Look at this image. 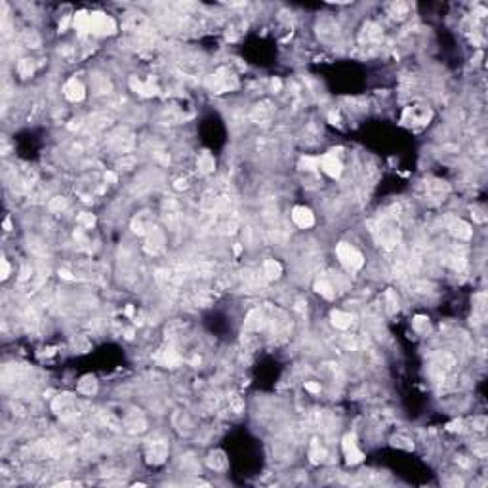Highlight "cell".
Segmentation results:
<instances>
[{"mask_svg": "<svg viewBox=\"0 0 488 488\" xmlns=\"http://www.w3.org/2000/svg\"><path fill=\"white\" fill-rule=\"evenodd\" d=\"M74 27L78 31H88L92 35H113L117 31V25L113 18L105 16L101 12H94V14H86V12H80L74 16Z\"/></svg>", "mask_w": 488, "mask_h": 488, "instance_id": "cell-1", "label": "cell"}, {"mask_svg": "<svg viewBox=\"0 0 488 488\" xmlns=\"http://www.w3.org/2000/svg\"><path fill=\"white\" fill-rule=\"evenodd\" d=\"M336 254H338V260L343 263L347 269H359V267H363V263H365L363 254H361L357 248H353L351 244H345V243L338 244Z\"/></svg>", "mask_w": 488, "mask_h": 488, "instance_id": "cell-2", "label": "cell"}, {"mask_svg": "<svg viewBox=\"0 0 488 488\" xmlns=\"http://www.w3.org/2000/svg\"><path fill=\"white\" fill-rule=\"evenodd\" d=\"M292 220L301 229H307V227H311L315 223L313 212L309 208H305V206H296V208L292 210Z\"/></svg>", "mask_w": 488, "mask_h": 488, "instance_id": "cell-3", "label": "cell"}, {"mask_svg": "<svg viewBox=\"0 0 488 488\" xmlns=\"http://www.w3.org/2000/svg\"><path fill=\"white\" fill-rule=\"evenodd\" d=\"M343 450H345V456H347L349 464H359V462H363V458H365V454L357 448V442H355V437L353 435H347L343 439Z\"/></svg>", "mask_w": 488, "mask_h": 488, "instance_id": "cell-4", "label": "cell"}, {"mask_svg": "<svg viewBox=\"0 0 488 488\" xmlns=\"http://www.w3.org/2000/svg\"><path fill=\"white\" fill-rule=\"evenodd\" d=\"M320 168L330 177H338L342 174V162L336 158V155H326V157L320 158Z\"/></svg>", "mask_w": 488, "mask_h": 488, "instance_id": "cell-5", "label": "cell"}, {"mask_svg": "<svg viewBox=\"0 0 488 488\" xmlns=\"http://www.w3.org/2000/svg\"><path fill=\"white\" fill-rule=\"evenodd\" d=\"M63 92H65V98L69 101H80L84 98V86L76 78H71L69 82L65 84V88H63Z\"/></svg>", "mask_w": 488, "mask_h": 488, "instance_id": "cell-6", "label": "cell"}, {"mask_svg": "<svg viewBox=\"0 0 488 488\" xmlns=\"http://www.w3.org/2000/svg\"><path fill=\"white\" fill-rule=\"evenodd\" d=\"M332 322H334V326H336V328L345 330V328L351 326L353 317H351L349 313H343V311H334V313H332Z\"/></svg>", "mask_w": 488, "mask_h": 488, "instance_id": "cell-7", "label": "cell"}, {"mask_svg": "<svg viewBox=\"0 0 488 488\" xmlns=\"http://www.w3.org/2000/svg\"><path fill=\"white\" fill-rule=\"evenodd\" d=\"M280 273H282V267H280L279 262H275V260H267V262L263 263V275H265L269 280L277 279Z\"/></svg>", "mask_w": 488, "mask_h": 488, "instance_id": "cell-8", "label": "cell"}, {"mask_svg": "<svg viewBox=\"0 0 488 488\" xmlns=\"http://www.w3.org/2000/svg\"><path fill=\"white\" fill-rule=\"evenodd\" d=\"M450 229H452V233L458 237V239H471V227L467 225V223H464V221H454L452 225H450Z\"/></svg>", "mask_w": 488, "mask_h": 488, "instance_id": "cell-9", "label": "cell"}, {"mask_svg": "<svg viewBox=\"0 0 488 488\" xmlns=\"http://www.w3.org/2000/svg\"><path fill=\"white\" fill-rule=\"evenodd\" d=\"M315 288H317L318 294H322V296L328 297V299L334 297V288H332L330 282H326V280H318V282L315 284Z\"/></svg>", "mask_w": 488, "mask_h": 488, "instance_id": "cell-10", "label": "cell"}, {"mask_svg": "<svg viewBox=\"0 0 488 488\" xmlns=\"http://www.w3.org/2000/svg\"><path fill=\"white\" fill-rule=\"evenodd\" d=\"M198 166H200V170H202L204 174H208V172L214 170V158L210 157L208 153H204L202 157L198 158Z\"/></svg>", "mask_w": 488, "mask_h": 488, "instance_id": "cell-11", "label": "cell"}, {"mask_svg": "<svg viewBox=\"0 0 488 488\" xmlns=\"http://www.w3.org/2000/svg\"><path fill=\"white\" fill-rule=\"evenodd\" d=\"M78 221H80L84 227H92L96 220H94V216H92V214H82V216H78Z\"/></svg>", "mask_w": 488, "mask_h": 488, "instance_id": "cell-12", "label": "cell"}, {"mask_svg": "<svg viewBox=\"0 0 488 488\" xmlns=\"http://www.w3.org/2000/svg\"><path fill=\"white\" fill-rule=\"evenodd\" d=\"M305 389L311 391V393H320V385L313 384V382H307V384H305Z\"/></svg>", "mask_w": 488, "mask_h": 488, "instance_id": "cell-13", "label": "cell"}, {"mask_svg": "<svg viewBox=\"0 0 488 488\" xmlns=\"http://www.w3.org/2000/svg\"><path fill=\"white\" fill-rule=\"evenodd\" d=\"M8 275H10V265L6 260H2V279H8Z\"/></svg>", "mask_w": 488, "mask_h": 488, "instance_id": "cell-14", "label": "cell"}]
</instances>
